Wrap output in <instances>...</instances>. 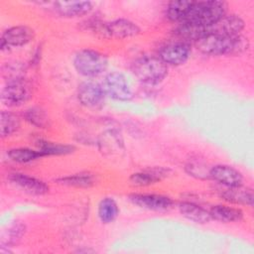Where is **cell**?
I'll return each instance as SVG.
<instances>
[{
	"label": "cell",
	"mask_w": 254,
	"mask_h": 254,
	"mask_svg": "<svg viewBox=\"0 0 254 254\" xmlns=\"http://www.w3.org/2000/svg\"><path fill=\"white\" fill-rule=\"evenodd\" d=\"M197 51L207 56L241 55L249 49V40L242 34L226 37L207 34L194 43Z\"/></svg>",
	"instance_id": "cell-1"
},
{
	"label": "cell",
	"mask_w": 254,
	"mask_h": 254,
	"mask_svg": "<svg viewBox=\"0 0 254 254\" xmlns=\"http://www.w3.org/2000/svg\"><path fill=\"white\" fill-rule=\"evenodd\" d=\"M227 7L224 1H192L188 15L181 23L210 27L227 14Z\"/></svg>",
	"instance_id": "cell-2"
},
{
	"label": "cell",
	"mask_w": 254,
	"mask_h": 254,
	"mask_svg": "<svg viewBox=\"0 0 254 254\" xmlns=\"http://www.w3.org/2000/svg\"><path fill=\"white\" fill-rule=\"evenodd\" d=\"M134 75L143 83L158 84L168 75V65L154 56H143L135 60L131 65Z\"/></svg>",
	"instance_id": "cell-3"
},
{
	"label": "cell",
	"mask_w": 254,
	"mask_h": 254,
	"mask_svg": "<svg viewBox=\"0 0 254 254\" xmlns=\"http://www.w3.org/2000/svg\"><path fill=\"white\" fill-rule=\"evenodd\" d=\"M75 70L85 77H95L103 73L108 66L107 57L95 50H79L72 59Z\"/></svg>",
	"instance_id": "cell-4"
},
{
	"label": "cell",
	"mask_w": 254,
	"mask_h": 254,
	"mask_svg": "<svg viewBox=\"0 0 254 254\" xmlns=\"http://www.w3.org/2000/svg\"><path fill=\"white\" fill-rule=\"evenodd\" d=\"M31 97V86L24 78L8 80L1 91V101L7 107H17Z\"/></svg>",
	"instance_id": "cell-5"
},
{
	"label": "cell",
	"mask_w": 254,
	"mask_h": 254,
	"mask_svg": "<svg viewBox=\"0 0 254 254\" xmlns=\"http://www.w3.org/2000/svg\"><path fill=\"white\" fill-rule=\"evenodd\" d=\"M102 86L107 96L119 100L127 101L133 96L131 86L126 76L119 71H112L105 75Z\"/></svg>",
	"instance_id": "cell-6"
},
{
	"label": "cell",
	"mask_w": 254,
	"mask_h": 254,
	"mask_svg": "<svg viewBox=\"0 0 254 254\" xmlns=\"http://www.w3.org/2000/svg\"><path fill=\"white\" fill-rule=\"evenodd\" d=\"M106 93L102 86L95 81H84L78 85L77 99L79 103L87 108L99 109L101 108L106 99Z\"/></svg>",
	"instance_id": "cell-7"
},
{
	"label": "cell",
	"mask_w": 254,
	"mask_h": 254,
	"mask_svg": "<svg viewBox=\"0 0 254 254\" xmlns=\"http://www.w3.org/2000/svg\"><path fill=\"white\" fill-rule=\"evenodd\" d=\"M129 200L141 208L153 211H167L175 206L172 197L157 193H132Z\"/></svg>",
	"instance_id": "cell-8"
},
{
	"label": "cell",
	"mask_w": 254,
	"mask_h": 254,
	"mask_svg": "<svg viewBox=\"0 0 254 254\" xmlns=\"http://www.w3.org/2000/svg\"><path fill=\"white\" fill-rule=\"evenodd\" d=\"M35 38V31L27 25H17L6 29L1 36V50H9L11 47H23Z\"/></svg>",
	"instance_id": "cell-9"
},
{
	"label": "cell",
	"mask_w": 254,
	"mask_h": 254,
	"mask_svg": "<svg viewBox=\"0 0 254 254\" xmlns=\"http://www.w3.org/2000/svg\"><path fill=\"white\" fill-rule=\"evenodd\" d=\"M191 54L190 44L179 41L164 46L159 53V58L167 65H182L188 62Z\"/></svg>",
	"instance_id": "cell-10"
},
{
	"label": "cell",
	"mask_w": 254,
	"mask_h": 254,
	"mask_svg": "<svg viewBox=\"0 0 254 254\" xmlns=\"http://www.w3.org/2000/svg\"><path fill=\"white\" fill-rule=\"evenodd\" d=\"M209 179L226 188L243 185V175L237 169L223 164L210 167Z\"/></svg>",
	"instance_id": "cell-11"
},
{
	"label": "cell",
	"mask_w": 254,
	"mask_h": 254,
	"mask_svg": "<svg viewBox=\"0 0 254 254\" xmlns=\"http://www.w3.org/2000/svg\"><path fill=\"white\" fill-rule=\"evenodd\" d=\"M140 32L141 29L136 23L123 18L105 23L104 26V38L123 40L135 37Z\"/></svg>",
	"instance_id": "cell-12"
},
{
	"label": "cell",
	"mask_w": 254,
	"mask_h": 254,
	"mask_svg": "<svg viewBox=\"0 0 254 254\" xmlns=\"http://www.w3.org/2000/svg\"><path fill=\"white\" fill-rule=\"evenodd\" d=\"M11 184L22 190L23 191L33 195H43L49 192V186L35 177H31L22 173H13L9 175Z\"/></svg>",
	"instance_id": "cell-13"
},
{
	"label": "cell",
	"mask_w": 254,
	"mask_h": 254,
	"mask_svg": "<svg viewBox=\"0 0 254 254\" xmlns=\"http://www.w3.org/2000/svg\"><path fill=\"white\" fill-rule=\"evenodd\" d=\"M245 27L244 20L235 14H226L218 22L208 27V34L232 37L241 34Z\"/></svg>",
	"instance_id": "cell-14"
},
{
	"label": "cell",
	"mask_w": 254,
	"mask_h": 254,
	"mask_svg": "<svg viewBox=\"0 0 254 254\" xmlns=\"http://www.w3.org/2000/svg\"><path fill=\"white\" fill-rule=\"evenodd\" d=\"M171 170L164 167H152L144 171H140L132 174L129 177V183L133 187H149L160 183L167 178Z\"/></svg>",
	"instance_id": "cell-15"
},
{
	"label": "cell",
	"mask_w": 254,
	"mask_h": 254,
	"mask_svg": "<svg viewBox=\"0 0 254 254\" xmlns=\"http://www.w3.org/2000/svg\"><path fill=\"white\" fill-rule=\"evenodd\" d=\"M55 11L62 17L77 18L88 14L92 9L90 1H57Z\"/></svg>",
	"instance_id": "cell-16"
},
{
	"label": "cell",
	"mask_w": 254,
	"mask_h": 254,
	"mask_svg": "<svg viewBox=\"0 0 254 254\" xmlns=\"http://www.w3.org/2000/svg\"><path fill=\"white\" fill-rule=\"evenodd\" d=\"M219 196L230 203L243 204L247 206L253 205V190L250 188L237 186V187H224L219 190Z\"/></svg>",
	"instance_id": "cell-17"
},
{
	"label": "cell",
	"mask_w": 254,
	"mask_h": 254,
	"mask_svg": "<svg viewBox=\"0 0 254 254\" xmlns=\"http://www.w3.org/2000/svg\"><path fill=\"white\" fill-rule=\"evenodd\" d=\"M178 208L185 218L194 223L205 224L212 220L209 211L193 201H182L178 204Z\"/></svg>",
	"instance_id": "cell-18"
},
{
	"label": "cell",
	"mask_w": 254,
	"mask_h": 254,
	"mask_svg": "<svg viewBox=\"0 0 254 254\" xmlns=\"http://www.w3.org/2000/svg\"><path fill=\"white\" fill-rule=\"evenodd\" d=\"M208 211L211 216V219L223 223L239 222L244 217V212L240 208L230 206L227 204L212 205L208 209Z\"/></svg>",
	"instance_id": "cell-19"
},
{
	"label": "cell",
	"mask_w": 254,
	"mask_h": 254,
	"mask_svg": "<svg viewBox=\"0 0 254 254\" xmlns=\"http://www.w3.org/2000/svg\"><path fill=\"white\" fill-rule=\"evenodd\" d=\"M208 34V27L199 26L191 23H180L175 29V35L183 42L195 43Z\"/></svg>",
	"instance_id": "cell-20"
},
{
	"label": "cell",
	"mask_w": 254,
	"mask_h": 254,
	"mask_svg": "<svg viewBox=\"0 0 254 254\" xmlns=\"http://www.w3.org/2000/svg\"><path fill=\"white\" fill-rule=\"evenodd\" d=\"M119 212L120 209L118 203L111 196L102 197L97 204V216L103 224L114 222L117 219Z\"/></svg>",
	"instance_id": "cell-21"
},
{
	"label": "cell",
	"mask_w": 254,
	"mask_h": 254,
	"mask_svg": "<svg viewBox=\"0 0 254 254\" xmlns=\"http://www.w3.org/2000/svg\"><path fill=\"white\" fill-rule=\"evenodd\" d=\"M56 182L63 186L73 188H90L96 184V176L90 172H80L64 177H61Z\"/></svg>",
	"instance_id": "cell-22"
},
{
	"label": "cell",
	"mask_w": 254,
	"mask_h": 254,
	"mask_svg": "<svg viewBox=\"0 0 254 254\" xmlns=\"http://www.w3.org/2000/svg\"><path fill=\"white\" fill-rule=\"evenodd\" d=\"M191 4H192V1H187V0L170 2L166 9V17L172 22L181 23L184 21V19L188 15Z\"/></svg>",
	"instance_id": "cell-23"
},
{
	"label": "cell",
	"mask_w": 254,
	"mask_h": 254,
	"mask_svg": "<svg viewBox=\"0 0 254 254\" xmlns=\"http://www.w3.org/2000/svg\"><path fill=\"white\" fill-rule=\"evenodd\" d=\"M19 117L7 110H2L0 114V134L2 138H7L15 134L20 128Z\"/></svg>",
	"instance_id": "cell-24"
},
{
	"label": "cell",
	"mask_w": 254,
	"mask_h": 254,
	"mask_svg": "<svg viewBox=\"0 0 254 254\" xmlns=\"http://www.w3.org/2000/svg\"><path fill=\"white\" fill-rule=\"evenodd\" d=\"M38 150L42 153L43 157L62 156V155H68L73 153L75 150V147L73 145L60 144V143L40 140L38 144Z\"/></svg>",
	"instance_id": "cell-25"
},
{
	"label": "cell",
	"mask_w": 254,
	"mask_h": 254,
	"mask_svg": "<svg viewBox=\"0 0 254 254\" xmlns=\"http://www.w3.org/2000/svg\"><path fill=\"white\" fill-rule=\"evenodd\" d=\"M8 158L19 164H26L31 163L35 160H38L43 157L42 153L39 150H34L31 148H12L7 151Z\"/></svg>",
	"instance_id": "cell-26"
},
{
	"label": "cell",
	"mask_w": 254,
	"mask_h": 254,
	"mask_svg": "<svg viewBox=\"0 0 254 254\" xmlns=\"http://www.w3.org/2000/svg\"><path fill=\"white\" fill-rule=\"evenodd\" d=\"M24 119L37 128H47L50 125V119L47 112L39 106H31L23 113Z\"/></svg>",
	"instance_id": "cell-27"
},
{
	"label": "cell",
	"mask_w": 254,
	"mask_h": 254,
	"mask_svg": "<svg viewBox=\"0 0 254 254\" xmlns=\"http://www.w3.org/2000/svg\"><path fill=\"white\" fill-rule=\"evenodd\" d=\"M25 233V225L17 222L11 225L6 232L3 233L1 239V245L10 247V245L17 244V242L23 237Z\"/></svg>",
	"instance_id": "cell-28"
},
{
	"label": "cell",
	"mask_w": 254,
	"mask_h": 254,
	"mask_svg": "<svg viewBox=\"0 0 254 254\" xmlns=\"http://www.w3.org/2000/svg\"><path fill=\"white\" fill-rule=\"evenodd\" d=\"M209 169L207 167L206 164L199 162L197 160H191L190 162H188L186 164L185 170L186 172L195 178V179H199V180H208L209 179Z\"/></svg>",
	"instance_id": "cell-29"
}]
</instances>
